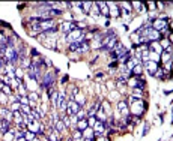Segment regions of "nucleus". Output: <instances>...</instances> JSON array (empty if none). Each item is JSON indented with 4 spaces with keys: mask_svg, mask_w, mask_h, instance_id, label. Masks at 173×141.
I'll use <instances>...</instances> for the list:
<instances>
[{
    "mask_svg": "<svg viewBox=\"0 0 173 141\" xmlns=\"http://www.w3.org/2000/svg\"><path fill=\"white\" fill-rule=\"evenodd\" d=\"M71 138H72L74 141H83V132L75 129V131L72 132V137H71Z\"/></svg>",
    "mask_w": 173,
    "mask_h": 141,
    "instance_id": "nucleus-16",
    "label": "nucleus"
},
{
    "mask_svg": "<svg viewBox=\"0 0 173 141\" xmlns=\"http://www.w3.org/2000/svg\"><path fill=\"white\" fill-rule=\"evenodd\" d=\"M163 62L164 63H170L172 62V53H169V51H163Z\"/></svg>",
    "mask_w": 173,
    "mask_h": 141,
    "instance_id": "nucleus-19",
    "label": "nucleus"
},
{
    "mask_svg": "<svg viewBox=\"0 0 173 141\" xmlns=\"http://www.w3.org/2000/svg\"><path fill=\"white\" fill-rule=\"evenodd\" d=\"M133 6L135 8L137 11H143V8H145V6H143L142 3H137V2H134V3H133ZM145 9H146V8H145Z\"/></svg>",
    "mask_w": 173,
    "mask_h": 141,
    "instance_id": "nucleus-28",
    "label": "nucleus"
},
{
    "mask_svg": "<svg viewBox=\"0 0 173 141\" xmlns=\"http://www.w3.org/2000/svg\"><path fill=\"white\" fill-rule=\"evenodd\" d=\"M47 140H48V141H60L62 138L59 137V132H57V131H53V132H51V134L47 137Z\"/></svg>",
    "mask_w": 173,
    "mask_h": 141,
    "instance_id": "nucleus-17",
    "label": "nucleus"
},
{
    "mask_svg": "<svg viewBox=\"0 0 173 141\" xmlns=\"http://www.w3.org/2000/svg\"><path fill=\"white\" fill-rule=\"evenodd\" d=\"M117 68V62H113V63H110V69H116Z\"/></svg>",
    "mask_w": 173,
    "mask_h": 141,
    "instance_id": "nucleus-30",
    "label": "nucleus"
},
{
    "mask_svg": "<svg viewBox=\"0 0 173 141\" xmlns=\"http://www.w3.org/2000/svg\"><path fill=\"white\" fill-rule=\"evenodd\" d=\"M106 5H107V8H108V9H111V11H110V14L113 15V17H120V12H119V9H117V6H116L113 2H110V3L107 2Z\"/></svg>",
    "mask_w": 173,
    "mask_h": 141,
    "instance_id": "nucleus-10",
    "label": "nucleus"
},
{
    "mask_svg": "<svg viewBox=\"0 0 173 141\" xmlns=\"http://www.w3.org/2000/svg\"><path fill=\"white\" fill-rule=\"evenodd\" d=\"M62 122H63V125L66 126V129L71 128V117H69V116H66V114H65V116L62 117Z\"/></svg>",
    "mask_w": 173,
    "mask_h": 141,
    "instance_id": "nucleus-23",
    "label": "nucleus"
},
{
    "mask_svg": "<svg viewBox=\"0 0 173 141\" xmlns=\"http://www.w3.org/2000/svg\"><path fill=\"white\" fill-rule=\"evenodd\" d=\"M54 75L50 72V70H45L44 72V78H41V83H42V87L44 89H51L54 86Z\"/></svg>",
    "mask_w": 173,
    "mask_h": 141,
    "instance_id": "nucleus-1",
    "label": "nucleus"
},
{
    "mask_svg": "<svg viewBox=\"0 0 173 141\" xmlns=\"http://www.w3.org/2000/svg\"><path fill=\"white\" fill-rule=\"evenodd\" d=\"M101 107H102L101 111L106 114V116H107V114H108V116H111V107H110V102L108 101H102L101 102Z\"/></svg>",
    "mask_w": 173,
    "mask_h": 141,
    "instance_id": "nucleus-13",
    "label": "nucleus"
},
{
    "mask_svg": "<svg viewBox=\"0 0 173 141\" xmlns=\"http://www.w3.org/2000/svg\"><path fill=\"white\" fill-rule=\"evenodd\" d=\"M15 70H17V72H15V77L21 80V77H23V69H15Z\"/></svg>",
    "mask_w": 173,
    "mask_h": 141,
    "instance_id": "nucleus-29",
    "label": "nucleus"
},
{
    "mask_svg": "<svg viewBox=\"0 0 173 141\" xmlns=\"http://www.w3.org/2000/svg\"><path fill=\"white\" fill-rule=\"evenodd\" d=\"M48 95H50V102H51V107H56V104H57V92L54 87H51V89H48Z\"/></svg>",
    "mask_w": 173,
    "mask_h": 141,
    "instance_id": "nucleus-7",
    "label": "nucleus"
},
{
    "mask_svg": "<svg viewBox=\"0 0 173 141\" xmlns=\"http://www.w3.org/2000/svg\"><path fill=\"white\" fill-rule=\"evenodd\" d=\"M143 65H145V68H146V69L149 70V74H151L152 77L155 75V70H157V69L160 68V65L157 63V62H152V60H148V62H145Z\"/></svg>",
    "mask_w": 173,
    "mask_h": 141,
    "instance_id": "nucleus-4",
    "label": "nucleus"
},
{
    "mask_svg": "<svg viewBox=\"0 0 173 141\" xmlns=\"http://www.w3.org/2000/svg\"><path fill=\"white\" fill-rule=\"evenodd\" d=\"M11 131V122H8L5 119H0V134L5 135Z\"/></svg>",
    "mask_w": 173,
    "mask_h": 141,
    "instance_id": "nucleus-6",
    "label": "nucleus"
},
{
    "mask_svg": "<svg viewBox=\"0 0 173 141\" xmlns=\"http://www.w3.org/2000/svg\"><path fill=\"white\" fill-rule=\"evenodd\" d=\"M99 11H101V14H102L104 17H108V15H110V9H108V8H107V5H106V6H104V8H101V9H99Z\"/></svg>",
    "mask_w": 173,
    "mask_h": 141,
    "instance_id": "nucleus-26",
    "label": "nucleus"
},
{
    "mask_svg": "<svg viewBox=\"0 0 173 141\" xmlns=\"http://www.w3.org/2000/svg\"><path fill=\"white\" fill-rule=\"evenodd\" d=\"M80 108H81V107H80V105L77 104L74 99H69V101H68V105H66V110H65V114H66V116H69V117L75 116L77 111H79Z\"/></svg>",
    "mask_w": 173,
    "mask_h": 141,
    "instance_id": "nucleus-3",
    "label": "nucleus"
},
{
    "mask_svg": "<svg viewBox=\"0 0 173 141\" xmlns=\"http://www.w3.org/2000/svg\"><path fill=\"white\" fill-rule=\"evenodd\" d=\"M117 111L122 114V116H128V114H129L128 102H126V101H119V102H117Z\"/></svg>",
    "mask_w": 173,
    "mask_h": 141,
    "instance_id": "nucleus-5",
    "label": "nucleus"
},
{
    "mask_svg": "<svg viewBox=\"0 0 173 141\" xmlns=\"http://www.w3.org/2000/svg\"><path fill=\"white\" fill-rule=\"evenodd\" d=\"M74 98H75V102L79 104L80 107H83V105L86 104V98H84V95H83V93H80V92L77 93V95L74 96Z\"/></svg>",
    "mask_w": 173,
    "mask_h": 141,
    "instance_id": "nucleus-14",
    "label": "nucleus"
},
{
    "mask_svg": "<svg viewBox=\"0 0 173 141\" xmlns=\"http://www.w3.org/2000/svg\"><path fill=\"white\" fill-rule=\"evenodd\" d=\"M3 86H5V83H3L2 80H0V92H2V87H3Z\"/></svg>",
    "mask_w": 173,
    "mask_h": 141,
    "instance_id": "nucleus-34",
    "label": "nucleus"
},
{
    "mask_svg": "<svg viewBox=\"0 0 173 141\" xmlns=\"http://www.w3.org/2000/svg\"><path fill=\"white\" fill-rule=\"evenodd\" d=\"M75 117H77V120H83V119H86V117H88V111H84L83 108H80L79 111H77Z\"/></svg>",
    "mask_w": 173,
    "mask_h": 141,
    "instance_id": "nucleus-18",
    "label": "nucleus"
},
{
    "mask_svg": "<svg viewBox=\"0 0 173 141\" xmlns=\"http://www.w3.org/2000/svg\"><path fill=\"white\" fill-rule=\"evenodd\" d=\"M15 141H26V138L23 137V138H18V140H15Z\"/></svg>",
    "mask_w": 173,
    "mask_h": 141,
    "instance_id": "nucleus-35",
    "label": "nucleus"
},
{
    "mask_svg": "<svg viewBox=\"0 0 173 141\" xmlns=\"http://www.w3.org/2000/svg\"><path fill=\"white\" fill-rule=\"evenodd\" d=\"M86 128H89V125H88V119L79 120V122L75 123V129H77V131H81V132H83Z\"/></svg>",
    "mask_w": 173,
    "mask_h": 141,
    "instance_id": "nucleus-12",
    "label": "nucleus"
},
{
    "mask_svg": "<svg viewBox=\"0 0 173 141\" xmlns=\"http://www.w3.org/2000/svg\"><path fill=\"white\" fill-rule=\"evenodd\" d=\"M27 131H30V132H33V134H39V122H36V120H33V122H29L27 123Z\"/></svg>",
    "mask_w": 173,
    "mask_h": 141,
    "instance_id": "nucleus-8",
    "label": "nucleus"
},
{
    "mask_svg": "<svg viewBox=\"0 0 173 141\" xmlns=\"http://www.w3.org/2000/svg\"><path fill=\"white\" fill-rule=\"evenodd\" d=\"M148 5L151 6V11H154V8H155V3H154V2H149Z\"/></svg>",
    "mask_w": 173,
    "mask_h": 141,
    "instance_id": "nucleus-33",
    "label": "nucleus"
},
{
    "mask_svg": "<svg viewBox=\"0 0 173 141\" xmlns=\"http://www.w3.org/2000/svg\"><path fill=\"white\" fill-rule=\"evenodd\" d=\"M142 72H143V65H142V63L135 65V66L131 69V74H133V77H138V78H140V77H142Z\"/></svg>",
    "mask_w": 173,
    "mask_h": 141,
    "instance_id": "nucleus-11",
    "label": "nucleus"
},
{
    "mask_svg": "<svg viewBox=\"0 0 173 141\" xmlns=\"http://www.w3.org/2000/svg\"><path fill=\"white\" fill-rule=\"evenodd\" d=\"M2 93H3V95H6V96H11V95H12L11 86H6V84H5V86L2 87Z\"/></svg>",
    "mask_w": 173,
    "mask_h": 141,
    "instance_id": "nucleus-22",
    "label": "nucleus"
},
{
    "mask_svg": "<svg viewBox=\"0 0 173 141\" xmlns=\"http://www.w3.org/2000/svg\"><path fill=\"white\" fill-rule=\"evenodd\" d=\"M92 6H93V3H92V2L81 3V12H83V14H89V12L92 11Z\"/></svg>",
    "mask_w": 173,
    "mask_h": 141,
    "instance_id": "nucleus-15",
    "label": "nucleus"
},
{
    "mask_svg": "<svg viewBox=\"0 0 173 141\" xmlns=\"http://www.w3.org/2000/svg\"><path fill=\"white\" fill-rule=\"evenodd\" d=\"M79 44L80 42H71L69 44V51H77L79 50Z\"/></svg>",
    "mask_w": 173,
    "mask_h": 141,
    "instance_id": "nucleus-25",
    "label": "nucleus"
},
{
    "mask_svg": "<svg viewBox=\"0 0 173 141\" xmlns=\"http://www.w3.org/2000/svg\"><path fill=\"white\" fill-rule=\"evenodd\" d=\"M24 138H26V141H33L35 138H36V134H33V132H30V131H26L24 132Z\"/></svg>",
    "mask_w": 173,
    "mask_h": 141,
    "instance_id": "nucleus-20",
    "label": "nucleus"
},
{
    "mask_svg": "<svg viewBox=\"0 0 173 141\" xmlns=\"http://www.w3.org/2000/svg\"><path fill=\"white\" fill-rule=\"evenodd\" d=\"M20 104H21V105H29V98H27V95H26V96H20Z\"/></svg>",
    "mask_w": 173,
    "mask_h": 141,
    "instance_id": "nucleus-27",
    "label": "nucleus"
},
{
    "mask_svg": "<svg viewBox=\"0 0 173 141\" xmlns=\"http://www.w3.org/2000/svg\"><path fill=\"white\" fill-rule=\"evenodd\" d=\"M9 110L14 113V111H20L21 110V104L18 102V101H17V102H12L11 104V107H9Z\"/></svg>",
    "mask_w": 173,
    "mask_h": 141,
    "instance_id": "nucleus-21",
    "label": "nucleus"
},
{
    "mask_svg": "<svg viewBox=\"0 0 173 141\" xmlns=\"http://www.w3.org/2000/svg\"><path fill=\"white\" fill-rule=\"evenodd\" d=\"M92 8H93V9H92V15H93V17H99V15H101L99 8H98L97 5H95V3H93V6H92Z\"/></svg>",
    "mask_w": 173,
    "mask_h": 141,
    "instance_id": "nucleus-24",
    "label": "nucleus"
},
{
    "mask_svg": "<svg viewBox=\"0 0 173 141\" xmlns=\"http://www.w3.org/2000/svg\"><path fill=\"white\" fill-rule=\"evenodd\" d=\"M66 81H68V75H65V77L62 78V84H66Z\"/></svg>",
    "mask_w": 173,
    "mask_h": 141,
    "instance_id": "nucleus-32",
    "label": "nucleus"
},
{
    "mask_svg": "<svg viewBox=\"0 0 173 141\" xmlns=\"http://www.w3.org/2000/svg\"><path fill=\"white\" fill-rule=\"evenodd\" d=\"M54 131H57V132H59V134H62V132L68 131V129H66V126L63 125V122H62V119H59V120H56V122H54Z\"/></svg>",
    "mask_w": 173,
    "mask_h": 141,
    "instance_id": "nucleus-9",
    "label": "nucleus"
},
{
    "mask_svg": "<svg viewBox=\"0 0 173 141\" xmlns=\"http://www.w3.org/2000/svg\"><path fill=\"white\" fill-rule=\"evenodd\" d=\"M148 132H149V125H146V126H145V131H143V135H146Z\"/></svg>",
    "mask_w": 173,
    "mask_h": 141,
    "instance_id": "nucleus-31",
    "label": "nucleus"
},
{
    "mask_svg": "<svg viewBox=\"0 0 173 141\" xmlns=\"http://www.w3.org/2000/svg\"><path fill=\"white\" fill-rule=\"evenodd\" d=\"M92 129H93V135H95V138L102 137L104 134H106V131H107V129H106V123H102V122H99V120H95Z\"/></svg>",
    "mask_w": 173,
    "mask_h": 141,
    "instance_id": "nucleus-2",
    "label": "nucleus"
}]
</instances>
